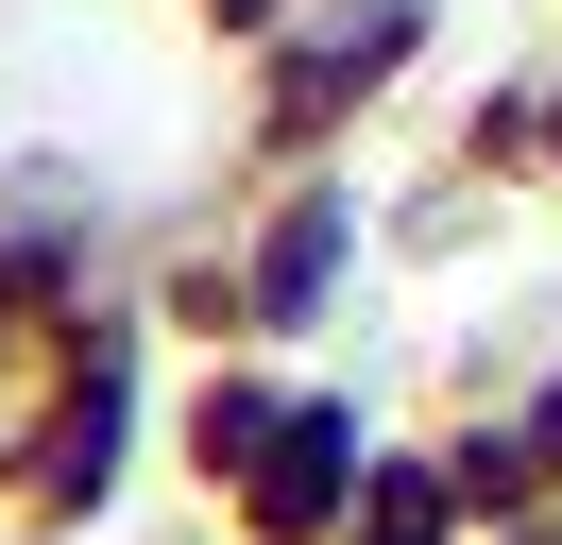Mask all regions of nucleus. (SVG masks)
<instances>
[{
    "label": "nucleus",
    "mask_w": 562,
    "mask_h": 545,
    "mask_svg": "<svg viewBox=\"0 0 562 545\" xmlns=\"http://www.w3.org/2000/svg\"><path fill=\"white\" fill-rule=\"evenodd\" d=\"M324 494H341V426H324V409H307V426H273V511H290V529H307Z\"/></svg>",
    "instance_id": "f257e3e1"
}]
</instances>
